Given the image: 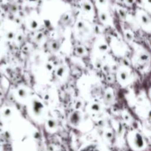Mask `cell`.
<instances>
[{
	"label": "cell",
	"instance_id": "cell-1",
	"mask_svg": "<svg viewBox=\"0 0 151 151\" xmlns=\"http://www.w3.org/2000/svg\"><path fill=\"white\" fill-rule=\"evenodd\" d=\"M32 111H33L34 114L35 116H40L43 110V104L41 103L40 101L37 100H32Z\"/></svg>",
	"mask_w": 151,
	"mask_h": 151
},
{
	"label": "cell",
	"instance_id": "cell-2",
	"mask_svg": "<svg viewBox=\"0 0 151 151\" xmlns=\"http://www.w3.org/2000/svg\"><path fill=\"white\" fill-rule=\"evenodd\" d=\"M69 121H70V123L72 125L77 126V125H79V123L81 121V114L79 111H75L71 114L70 117H69Z\"/></svg>",
	"mask_w": 151,
	"mask_h": 151
},
{
	"label": "cell",
	"instance_id": "cell-3",
	"mask_svg": "<svg viewBox=\"0 0 151 151\" xmlns=\"http://www.w3.org/2000/svg\"><path fill=\"white\" fill-rule=\"evenodd\" d=\"M134 144L137 147H142L144 145V141L140 134H137L135 136V139H134Z\"/></svg>",
	"mask_w": 151,
	"mask_h": 151
},
{
	"label": "cell",
	"instance_id": "cell-4",
	"mask_svg": "<svg viewBox=\"0 0 151 151\" xmlns=\"http://www.w3.org/2000/svg\"><path fill=\"white\" fill-rule=\"evenodd\" d=\"M113 99H114V96H113V94H112V92H111L110 91H107V92L106 93V94H105V100H106V103H111L112 101H113Z\"/></svg>",
	"mask_w": 151,
	"mask_h": 151
},
{
	"label": "cell",
	"instance_id": "cell-5",
	"mask_svg": "<svg viewBox=\"0 0 151 151\" xmlns=\"http://www.w3.org/2000/svg\"><path fill=\"white\" fill-rule=\"evenodd\" d=\"M47 123V126H48V128H50V129H54V128H56V125H57L56 122L53 119H48Z\"/></svg>",
	"mask_w": 151,
	"mask_h": 151
},
{
	"label": "cell",
	"instance_id": "cell-6",
	"mask_svg": "<svg viewBox=\"0 0 151 151\" xmlns=\"http://www.w3.org/2000/svg\"><path fill=\"white\" fill-rule=\"evenodd\" d=\"M18 95L19 96L20 98H25L27 95V91L23 88H21L18 90Z\"/></svg>",
	"mask_w": 151,
	"mask_h": 151
},
{
	"label": "cell",
	"instance_id": "cell-7",
	"mask_svg": "<svg viewBox=\"0 0 151 151\" xmlns=\"http://www.w3.org/2000/svg\"><path fill=\"white\" fill-rule=\"evenodd\" d=\"M82 7H83V10L86 12L91 11V9H92L91 4H90L88 2H87V1H85V2L83 3Z\"/></svg>",
	"mask_w": 151,
	"mask_h": 151
},
{
	"label": "cell",
	"instance_id": "cell-8",
	"mask_svg": "<svg viewBox=\"0 0 151 151\" xmlns=\"http://www.w3.org/2000/svg\"><path fill=\"white\" fill-rule=\"evenodd\" d=\"M119 78H120L121 81H126L128 78V73L126 71H122L119 74Z\"/></svg>",
	"mask_w": 151,
	"mask_h": 151
},
{
	"label": "cell",
	"instance_id": "cell-9",
	"mask_svg": "<svg viewBox=\"0 0 151 151\" xmlns=\"http://www.w3.org/2000/svg\"><path fill=\"white\" fill-rule=\"evenodd\" d=\"M51 48L53 51H57V50H58V49L60 48V43L58 41H53L51 44Z\"/></svg>",
	"mask_w": 151,
	"mask_h": 151
},
{
	"label": "cell",
	"instance_id": "cell-10",
	"mask_svg": "<svg viewBox=\"0 0 151 151\" xmlns=\"http://www.w3.org/2000/svg\"><path fill=\"white\" fill-rule=\"evenodd\" d=\"M149 59V55L146 53H142L139 55V60L141 62H146L147 60H148Z\"/></svg>",
	"mask_w": 151,
	"mask_h": 151
},
{
	"label": "cell",
	"instance_id": "cell-11",
	"mask_svg": "<svg viewBox=\"0 0 151 151\" xmlns=\"http://www.w3.org/2000/svg\"><path fill=\"white\" fill-rule=\"evenodd\" d=\"M65 72V67L64 66H60L56 71V75L58 77H62Z\"/></svg>",
	"mask_w": 151,
	"mask_h": 151
},
{
	"label": "cell",
	"instance_id": "cell-12",
	"mask_svg": "<svg viewBox=\"0 0 151 151\" xmlns=\"http://www.w3.org/2000/svg\"><path fill=\"white\" fill-rule=\"evenodd\" d=\"M12 111L10 109H5L2 112V115L5 118H9L10 116H11Z\"/></svg>",
	"mask_w": 151,
	"mask_h": 151
},
{
	"label": "cell",
	"instance_id": "cell-13",
	"mask_svg": "<svg viewBox=\"0 0 151 151\" xmlns=\"http://www.w3.org/2000/svg\"><path fill=\"white\" fill-rule=\"evenodd\" d=\"M75 51H76L77 54L81 55H83L84 52H85V49H84L82 46H78V47H76Z\"/></svg>",
	"mask_w": 151,
	"mask_h": 151
},
{
	"label": "cell",
	"instance_id": "cell-14",
	"mask_svg": "<svg viewBox=\"0 0 151 151\" xmlns=\"http://www.w3.org/2000/svg\"><path fill=\"white\" fill-rule=\"evenodd\" d=\"M91 109L93 111L98 112L100 111V106L98 104V103H94V104L91 105Z\"/></svg>",
	"mask_w": 151,
	"mask_h": 151
},
{
	"label": "cell",
	"instance_id": "cell-15",
	"mask_svg": "<svg viewBox=\"0 0 151 151\" xmlns=\"http://www.w3.org/2000/svg\"><path fill=\"white\" fill-rule=\"evenodd\" d=\"M98 50L99 51L101 52H105L107 51L108 46L105 44H100V45L98 46Z\"/></svg>",
	"mask_w": 151,
	"mask_h": 151
},
{
	"label": "cell",
	"instance_id": "cell-16",
	"mask_svg": "<svg viewBox=\"0 0 151 151\" xmlns=\"http://www.w3.org/2000/svg\"><path fill=\"white\" fill-rule=\"evenodd\" d=\"M142 22L145 24H148L150 23V19H149L148 16H147L146 15H142Z\"/></svg>",
	"mask_w": 151,
	"mask_h": 151
},
{
	"label": "cell",
	"instance_id": "cell-17",
	"mask_svg": "<svg viewBox=\"0 0 151 151\" xmlns=\"http://www.w3.org/2000/svg\"><path fill=\"white\" fill-rule=\"evenodd\" d=\"M100 19L102 22H106L108 20V16L106 13H101L100 14Z\"/></svg>",
	"mask_w": 151,
	"mask_h": 151
},
{
	"label": "cell",
	"instance_id": "cell-18",
	"mask_svg": "<svg viewBox=\"0 0 151 151\" xmlns=\"http://www.w3.org/2000/svg\"><path fill=\"white\" fill-rule=\"evenodd\" d=\"M38 27V23L35 20H32L30 22V28L32 29H37Z\"/></svg>",
	"mask_w": 151,
	"mask_h": 151
},
{
	"label": "cell",
	"instance_id": "cell-19",
	"mask_svg": "<svg viewBox=\"0 0 151 151\" xmlns=\"http://www.w3.org/2000/svg\"><path fill=\"white\" fill-rule=\"evenodd\" d=\"M125 38H126V40H128V41H131L133 40V38H134V35H133V34L130 32H125Z\"/></svg>",
	"mask_w": 151,
	"mask_h": 151
},
{
	"label": "cell",
	"instance_id": "cell-20",
	"mask_svg": "<svg viewBox=\"0 0 151 151\" xmlns=\"http://www.w3.org/2000/svg\"><path fill=\"white\" fill-rule=\"evenodd\" d=\"M113 134H112L111 132H110V131H108V132L106 133V138L109 141H111V140L113 139Z\"/></svg>",
	"mask_w": 151,
	"mask_h": 151
},
{
	"label": "cell",
	"instance_id": "cell-21",
	"mask_svg": "<svg viewBox=\"0 0 151 151\" xmlns=\"http://www.w3.org/2000/svg\"><path fill=\"white\" fill-rule=\"evenodd\" d=\"M15 38V33L13 32H8L7 33V38L8 40H13Z\"/></svg>",
	"mask_w": 151,
	"mask_h": 151
},
{
	"label": "cell",
	"instance_id": "cell-22",
	"mask_svg": "<svg viewBox=\"0 0 151 151\" xmlns=\"http://www.w3.org/2000/svg\"><path fill=\"white\" fill-rule=\"evenodd\" d=\"M85 27H86L85 24H84V23L83 22H79L78 23V24H77V27H78L79 29H81V30H83Z\"/></svg>",
	"mask_w": 151,
	"mask_h": 151
},
{
	"label": "cell",
	"instance_id": "cell-23",
	"mask_svg": "<svg viewBox=\"0 0 151 151\" xmlns=\"http://www.w3.org/2000/svg\"><path fill=\"white\" fill-rule=\"evenodd\" d=\"M43 38H44V35H43V33L40 32V33H38V35H36V37H35V40H36L37 41H41Z\"/></svg>",
	"mask_w": 151,
	"mask_h": 151
},
{
	"label": "cell",
	"instance_id": "cell-24",
	"mask_svg": "<svg viewBox=\"0 0 151 151\" xmlns=\"http://www.w3.org/2000/svg\"><path fill=\"white\" fill-rule=\"evenodd\" d=\"M81 106H82V102L80 101V100L77 102L76 104H75V108H76L77 109H81Z\"/></svg>",
	"mask_w": 151,
	"mask_h": 151
},
{
	"label": "cell",
	"instance_id": "cell-25",
	"mask_svg": "<svg viewBox=\"0 0 151 151\" xmlns=\"http://www.w3.org/2000/svg\"><path fill=\"white\" fill-rule=\"evenodd\" d=\"M102 66V62L100 61V60H97V62H96V67L97 68V69H100Z\"/></svg>",
	"mask_w": 151,
	"mask_h": 151
},
{
	"label": "cell",
	"instance_id": "cell-26",
	"mask_svg": "<svg viewBox=\"0 0 151 151\" xmlns=\"http://www.w3.org/2000/svg\"><path fill=\"white\" fill-rule=\"evenodd\" d=\"M46 69L48 71H51L52 69V66L51 63H47L46 64Z\"/></svg>",
	"mask_w": 151,
	"mask_h": 151
},
{
	"label": "cell",
	"instance_id": "cell-27",
	"mask_svg": "<svg viewBox=\"0 0 151 151\" xmlns=\"http://www.w3.org/2000/svg\"><path fill=\"white\" fill-rule=\"evenodd\" d=\"M103 71H104L105 72H109V71H110V68H109V66H107V65H105L104 67H103Z\"/></svg>",
	"mask_w": 151,
	"mask_h": 151
},
{
	"label": "cell",
	"instance_id": "cell-28",
	"mask_svg": "<svg viewBox=\"0 0 151 151\" xmlns=\"http://www.w3.org/2000/svg\"><path fill=\"white\" fill-rule=\"evenodd\" d=\"M24 40V36L22 35H19L17 36V41H19V42H21V41H22Z\"/></svg>",
	"mask_w": 151,
	"mask_h": 151
},
{
	"label": "cell",
	"instance_id": "cell-29",
	"mask_svg": "<svg viewBox=\"0 0 151 151\" xmlns=\"http://www.w3.org/2000/svg\"><path fill=\"white\" fill-rule=\"evenodd\" d=\"M119 14H120V16H122V18H125L126 13H125V12L123 10H119Z\"/></svg>",
	"mask_w": 151,
	"mask_h": 151
},
{
	"label": "cell",
	"instance_id": "cell-30",
	"mask_svg": "<svg viewBox=\"0 0 151 151\" xmlns=\"http://www.w3.org/2000/svg\"><path fill=\"white\" fill-rule=\"evenodd\" d=\"M97 2L101 5H103V4H106V0H97Z\"/></svg>",
	"mask_w": 151,
	"mask_h": 151
},
{
	"label": "cell",
	"instance_id": "cell-31",
	"mask_svg": "<svg viewBox=\"0 0 151 151\" xmlns=\"http://www.w3.org/2000/svg\"><path fill=\"white\" fill-rule=\"evenodd\" d=\"M48 151H55V148L53 145H50L48 147Z\"/></svg>",
	"mask_w": 151,
	"mask_h": 151
},
{
	"label": "cell",
	"instance_id": "cell-32",
	"mask_svg": "<svg viewBox=\"0 0 151 151\" xmlns=\"http://www.w3.org/2000/svg\"><path fill=\"white\" fill-rule=\"evenodd\" d=\"M123 116H124V119H125L126 122H128V121H129L130 117H129V116H128V114H124Z\"/></svg>",
	"mask_w": 151,
	"mask_h": 151
},
{
	"label": "cell",
	"instance_id": "cell-33",
	"mask_svg": "<svg viewBox=\"0 0 151 151\" xmlns=\"http://www.w3.org/2000/svg\"><path fill=\"white\" fill-rule=\"evenodd\" d=\"M44 100H50V94H45V95H44Z\"/></svg>",
	"mask_w": 151,
	"mask_h": 151
},
{
	"label": "cell",
	"instance_id": "cell-34",
	"mask_svg": "<svg viewBox=\"0 0 151 151\" xmlns=\"http://www.w3.org/2000/svg\"><path fill=\"white\" fill-rule=\"evenodd\" d=\"M134 0H126V2L129 4H133V3H134Z\"/></svg>",
	"mask_w": 151,
	"mask_h": 151
},
{
	"label": "cell",
	"instance_id": "cell-35",
	"mask_svg": "<svg viewBox=\"0 0 151 151\" xmlns=\"http://www.w3.org/2000/svg\"><path fill=\"white\" fill-rule=\"evenodd\" d=\"M29 1H31V2H35V1H36L37 0H29Z\"/></svg>",
	"mask_w": 151,
	"mask_h": 151
},
{
	"label": "cell",
	"instance_id": "cell-36",
	"mask_svg": "<svg viewBox=\"0 0 151 151\" xmlns=\"http://www.w3.org/2000/svg\"><path fill=\"white\" fill-rule=\"evenodd\" d=\"M1 26V19H0V27Z\"/></svg>",
	"mask_w": 151,
	"mask_h": 151
}]
</instances>
